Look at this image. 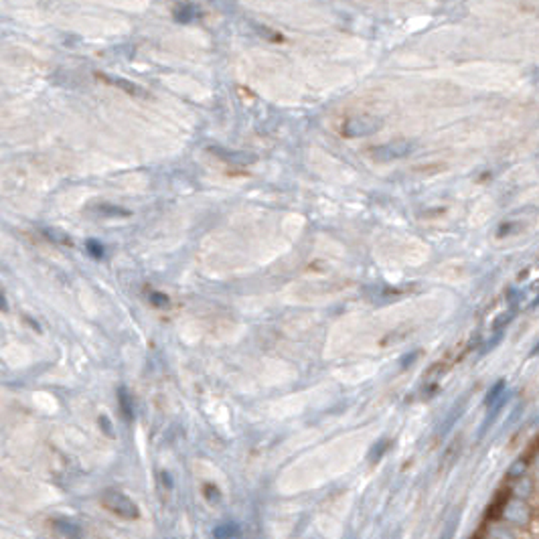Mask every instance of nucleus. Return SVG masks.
I'll list each match as a JSON object with an SVG mask.
<instances>
[{
  "label": "nucleus",
  "instance_id": "obj_1",
  "mask_svg": "<svg viewBox=\"0 0 539 539\" xmlns=\"http://www.w3.org/2000/svg\"><path fill=\"white\" fill-rule=\"evenodd\" d=\"M501 517L505 521V525H509V527H525V525H529V521L533 517V511H531L529 501L511 495L503 503Z\"/></svg>",
  "mask_w": 539,
  "mask_h": 539
},
{
  "label": "nucleus",
  "instance_id": "obj_2",
  "mask_svg": "<svg viewBox=\"0 0 539 539\" xmlns=\"http://www.w3.org/2000/svg\"><path fill=\"white\" fill-rule=\"evenodd\" d=\"M414 150L415 145L410 140H394V142H385V145L369 148V156L379 163H390V161H399V158L410 156Z\"/></svg>",
  "mask_w": 539,
  "mask_h": 539
},
{
  "label": "nucleus",
  "instance_id": "obj_3",
  "mask_svg": "<svg viewBox=\"0 0 539 539\" xmlns=\"http://www.w3.org/2000/svg\"><path fill=\"white\" fill-rule=\"evenodd\" d=\"M102 503L108 511H112L114 515L122 519H138L140 517V511H138V505L132 501L130 497H126L118 491H105L102 495Z\"/></svg>",
  "mask_w": 539,
  "mask_h": 539
},
{
  "label": "nucleus",
  "instance_id": "obj_4",
  "mask_svg": "<svg viewBox=\"0 0 539 539\" xmlns=\"http://www.w3.org/2000/svg\"><path fill=\"white\" fill-rule=\"evenodd\" d=\"M381 118L377 116H353L349 118L343 128H341V134L345 138H363V136H369V134H375L379 128H381Z\"/></svg>",
  "mask_w": 539,
  "mask_h": 539
},
{
  "label": "nucleus",
  "instance_id": "obj_5",
  "mask_svg": "<svg viewBox=\"0 0 539 539\" xmlns=\"http://www.w3.org/2000/svg\"><path fill=\"white\" fill-rule=\"evenodd\" d=\"M505 387H507L505 379H499L497 383L485 395V408H493L495 404H499V401L505 397Z\"/></svg>",
  "mask_w": 539,
  "mask_h": 539
},
{
  "label": "nucleus",
  "instance_id": "obj_6",
  "mask_svg": "<svg viewBox=\"0 0 539 539\" xmlns=\"http://www.w3.org/2000/svg\"><path fill=\"white\" fill-rule=\"evenodd\" d=\"M458 525H460V513H452L448 521L444 523V527H442V531H440V536L438 539H455L457 538V531H458Z\"/></svg>",
  "mask_w": 539,
  "mask_h": 539
},
{
  "label": "nucleus",
  "instance_id": "obj_7",
  "mask_svg": "<svg viewBox=\"0 0 539 539\" xmlns=\"http://www.w3.org/2000/svg\"><path fill=\"white\" fill-rule=\"evenodd\" d=\"M487 539H517L515 536V531H513V527H509V525H497V527H493L491 531H489V536Z\"/></svg>",
  "mask_w": 539,
  "mask_h": 539
},
{
  "label": "nucleus",
  "instance_id": "obj_8",
  "mask_svg": "<svg viewBox=\"0 0 539 539\" xmlns=\"http://www.w3.org/2000/svg\"><path fill=\"white\" fill-rule=\"evenodd\" d=\"M525 473H527V462L523 458H519V460H515L511 464V468L507 471V477L511 478V480H521V478H525Z\"/></svg>",
  "mask_w": 539,
  "mask_h": 539
},
{
  "label": "nucleus",
  "instance_id": "obj_9",
  "mask_svg": "<svg viewBox=\"0 0 539 539\" xmlns=\"http://www.w3.org/2000/svg\"><path fill=\"white\" fill-rule=\"evenodd\" d=\"M464 412V401H458L457 406L452 408V412L448 414V418H446V422H444V428H442V434H446L452 426H455V422H457L458 418H460V414Z\"/></svg>",
  "mask_w": 539,
  "mask_h": 539
},
{
  "label": "nucleus",
  "instance_id": "obj_10",
  "mask_svg": "<svg viewBox=\"0 0 539 539\" xmlns=\"http://www.w3.org/2000/svg\"><path fill=\"white\" fill-rule=\"evenodd\" d=\"M118 397H120V408H122L124 418L126 420H132V399H130V395L126 394V390H120Z\"/></svg>",
  "mask_w": 539,
  "mask_h": 539
},
{
  "label": "nucleus",
  "instance_id": "obj_11",
  "mask_svg": "<svg viewBox=\"0 0 539 539\" xmlns=\"http://www.w3.org/2000/svg\"><path fill=\"white\" fill-rule=\"evenodd\" d=\"M57 527L61 529L65 536H69L71 539L80 538V527H77V525H73L71 521H57Z\"/></svg>",
  "mask_w": 539,
  "mask_h": 539
},
{
  "label": "nucleus",
  "instance_id": "obj_12",
  "mask_svg": "<svg viewBox=\"0 0 539 539\" xmlns=\"http://www.w3.org/2000/svg\"><path fill=\"white\" fill-rule=\"evenodd\" d=\"M215 538L217 539H231L235 538V525H231V523H223V525H219L217 529H215Z\"/></svg>",
  "mask_w": 539,
  "mask_h": 539
},
{
  "label": "nucleus",
  "instance_id": "obj_13",
  "mask_svg": "<svg viewBox=\"0 0 539 539\" xmlns=\"http://www.w3.org/2000/svg\"><path fill=\"white\" fill-rule=\"evenodd\" d=\"M193 15H195V6H191V4H181V6L177 8V19L181 22L191 21Z\"/></svg>",
  "mask_w": 539,
  "mask_h": 539
},
{
  "label": "nucleus",
  "instance_id": "obj_14",
  "mask_svg": "<svg viewBox=\"0 0 539 539\" xmlns=\"http://www.w3.org/2000/svg\"><path fill=\"white\" fill-rule=\"evenodd\" d=\"M387 446H390V442H387V440H379V442L375 444L374 448H371V457H369V458H371L374 462H377L379 458L383 457V452L387 450Z\"/></svg>",
  "mask_w": 539,
  "mask_h": 539
},
{
  "label": "nucleus",
  "instance_id": "obj_15",
  "mask_svg": "<svg viewBox=\"0 0 539 539\" xmlns=\"http://www.w3.org/2000/svg\"><path fill=\"white\" fill-rule=\"evenodd\" d=\"M213 152H215V154H221L223 158H229V161H233V163H249V161H246V158H253V156L242 154V152H239V154H233V152H229V150L228 152H221V150H217V148H215Z\"/></svg>",
  "mask_w": 539,
  "mask_h": 539
},
{
  "label": "nucleus",
  "instance_id": "obj_16",
  "mask_svg": "<svg viewBox=\"0 0 539 539\" xmlns=\"http://www.w3.org/2000/svg\"><path fill=\"white\" fill-rule=\"evenodd\" d=\"M87 249L91 251V256H94V258H102V256H104V248H102V244H98L96 239H89V242H87Z\"/></svg>",
  "mask_w": 539,
  "mask_h": 539
},
{
  "label": "nucleus",
  "instance_id": "obj_17",
  "mask_svg": "<svg viewBox=\"0 0 539 539\" xmlns=\"http://www.w3.org/2000/svg\"><path fill=\"white\" fill-rule=\"evenodd\" d=\"M529 355H531V357H536V355H539V341H538V345H536V347L531 349V353H529Z\"/></svg>",
  "mask_w": 539,
  "mask_h": 539
},
{
  "label": "nucleus",
  "instance_id": "obj_18",
  "mask_svg": "<svg viewBox=\"0 0 539 539\" xmlns=\"http://www.w3.org/2000/svg\"><path fill=\"white\" fill-rule=\"evenodd\" d=\"M536 477H538V482H539V457L538 460H536Z\"/></svg>",
  "mask_w": 539,
  "mask_h": 539
}]
</instances>
